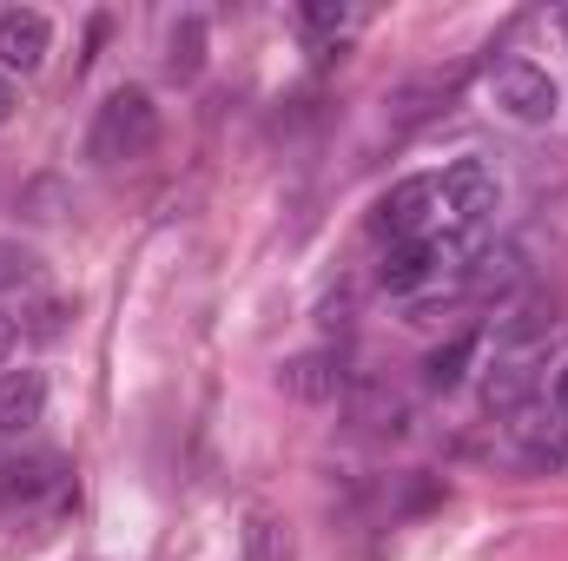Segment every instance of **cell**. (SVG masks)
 Masks as SVG:
<instances>
[{
    "mask_svg": "<svg viewBox=\"0 0 568 561\" xmlns=\"http://www.w3.org/2000/svg\"><path fill=\"white\" fill-rule=\"evenodd\" d=\"M47 417V377L40 370H0V436H27Z\"/></svg>",
    "mask_w": 568,
    "mask_h": 561,
    "instance_id": "52a82bcc",
    "label": "cell"
},
{
    "mask_svg": "<svg viewBox=\"0 0 568 561\" xmlns=\"http://www.w3.org/2000/svg\"><path fill=\"white\" fill-rule=\"evenodd\" d=\"M549 330H556V324H509V330L496 337V357H489V370H483V404H489V417H516V410L536 404L542 364H549Z\"/></svg>",
    "mask_w": 568,
    "mask_h": 561,
    "instance_id": "6da1fadb",
    "label": "cell"
},
{
    "mask_svg": "<svg viewBox=\"0 0 568 561\" xmlns=\"http://www.w3.org/2000/svg\"><path fill=\"white\" fill-rule=\"evenodd\" d=\"M159 145V106L145 86H120L100 100L93 126H87V159L93 165H126V159H145Z\"/></svg>",
    "mask_w": 568,
    "mask_h": 561,
    "instance_id": "3957f363",
    "label": "cell"
},
{
    "mask_svg": "<svg viewBox=\"0 0 568 561\" xmlns=\"http://www.w3.org/2000/svg\"><path fill=\"white\" fill-rule=\"evenodd\" d=\"M549 422L562 429V442H568V370L556 377V390H549Z\"/></svg>",
    "mask_w": 568,
    "mask_h": 561,
    "instance_id": "5bb4252c",
    "label": "cell"
},
{
    "mask_svg": "<svg viewBox=\"0 0 568 561\" xmlns=\"http://www.w3.org/2000/svg\"><path fill=\"white\" fill-rule=\"evenodd\" d=\"M245 561H291V529H284L278 516H252L245 522Z\"/></svg>",
    "mask_w": 568,
    "mask_h": 561,
    "instance_id": "30bf717a",
    "label": "cell"
},
{
    "mask_svg": "<svg viewBox=\"0 0 568 561\" xmlns=\"http://www.w3.org/2000/svg\"><path fill=\"white\" fill-rule=\"evenodd\" d=\"M489 100L516 120V126H549L562 113V86L536 67V60H503L489 67Z\"/></svg>",
    "mask_w": 568,
    "mask_h": 561,
    "instance_id": "277c9868",
    "label": "cell"
},
{
    "mask_svg": "<svg viewBox=\"0 0 568 561\" xmlns=\"http://www.w3.org/2000/svg\"><path fill=\"white\" fill-rule=\"evenodd\" d=\"M297 20H304L311 33H324V40H344V33H357V27H364V13H357V7H331V0H304V7H297Z\"/></svg>",
    "mask_w": 568,
    "mask_h": 561,
    "instance_id": "8fae6325",
    "label": "cell"
},
{
    "mask_svg": "<svg viewBox=\"0 0 568 561\" xmlns=\"http://www.w3.org/2000/svg\"><path fill=\"white\" fill-rule=\"evenodd\" d=\"M371 232H377L384 245L436 238V172H417V178L390 185V192H384V205H377V218H371Z\"/></svg>",
    "mask_w": 568,
    "mask_h": 561,
    "instance_id": "5b68a950",
    "label": "cell"
},
{
    "mask_svg": "<svg viewBox=\"0 0 568 561\" xmlns=\"http://www.w3.org/2000/svg\"><path fill=\"white\" fill-rule=\"evenodd\" d=\"M27 290H40V258L20 238H0V304L7 297H27Z\"/></svg>",
    "mask_w": 568,
    "mask_h": 561,
    "instance_id": "9c48e42d",
    "label": "cell"
},
{
    "mask_svg": "<svg viewBox=\"0 0 568 561\" xmlns=\"http://www.w3.org/2000/svg\"><path fill=\"white\" fill-rule=\"evenodd\" d=\"M53 53V20L40 7H7L0 13V67L7 73H40Z\"/></svg>",
    "mask_w": 568,
    "mask_h": 561,
    "instance_id": "8992f818",
    "label": "cell"
},
{
    "mask_svg": "<svg viewBox=\"0 0 568 561\" xmlns=\"http://www.w3.org/2000/svg\"><path fill=\"white\" fill-rule=\"evenodd\" d=\"M496 205H503L496 165L456 159V165L436 172V238H443V245H469V238L496 218Z\"/></svg>",
    "mask_w": 568,
    "mask_h": 561,
    "instance_id": "7a4b0ae2",
    "label": "cell"
},
{
    "mask_svg": "<svg viewBox=\"0 0 568 561\" xmlns=\"http://www.w3.org/2000/svg\"><path fill=\"white\" fill-rule=\"evenodd\" d=\"M562 33H568V20H562Z\"/></svg>",
    "mask_w": 568,
    "mask_h": 561,
    "instance_id": "e0dca14e",
    "label": "cell"
},
{
    "mask_svg": "<svg viewBox=\"0 0 568 561\" xmlns=\"http://www.w3.org/2000/svg\"><path fill=\"white\" fill-rule=\"evenodd\" d=\"M13 106H20V100H13V80L0 73V133H7V120H13Z\"/></svg>",
    "mask_w": 568,
    "mask_h": 561,
    "instance_id": "2e32d148",
    "label": "cell"
},
{
    "mask_svg": "<svg viewBox=\"0 0 568 561\" xmlns=\"http://www.w3.org/2000/svg\"><path fill=\"white\" fill-rule=\"evenodd\" d=\"M13 344H20V324H13V317H7V304H0V364L13 357Z\"/></svg>",
    "mask_w": 568,
    "mask_h": 561,
    "instance_id": "9a60e30c",
    "label": "cell"
},
{
    "mask_svg": "<svg viewBox=\"0 0 568 561\" xmlns=\"http://www.w3.org/2000/svg\"><path fill=\"white\" fill-rule=\"evenodd\" d=\"M199 53H205V20H199V13H185V20L172 27V73H179V80H192V73H199Z\"/></svg>",
    "mask_w": 568,
    "mask_h": 561,
    "instance_id": "7c38bea8",
    "label": "cell"
},
{
    "mask_svg": "<svg viewBox=\"0 0 568 561\" xmlns=\"http://www.w3.org/2000/svg\"><path fill=\"white\" fill-rule=\"evenodd\" d=\"M469 350H476V337H456L449 350H436V357L424 364L429 384H436V390H456V384H463V364H469Z\"/></svg>",
    "mask_w": 568,
    "mask_h": 561,
    "instance_id": "4fadbf2b",
    "label": "cell"
},
{
    "mask_svg": "<svg viewBox=\"0 0 568 561\" xmlns=\"http://www.w3.org/2000/svg\"><path fill=\"white\" fill-rule=\"evenodd\" d=\"M337 384H344V370H331V357H324V350H311V357H291V364H284V390H291V397H304V404L337 397Z\"/></svg>",
    "mask_w": 568,
    "mask_h": 561,
    "instance_id": "ba28073f",
    "label": "cell"
}]
</instances>
